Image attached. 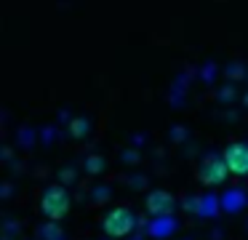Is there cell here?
Masks as SVG:
<instances>
[{
  "mask_svg": "<svg viewBox=\"0 0 248 240\" xmlns=\"http://www.w3.org/2000/svg\"><path fill=\"white\" fill-rule=\"evenodd\" d=\"M70 206H72V197H70V190L67 184H51L43 190V197H40V211L48 222H62V219L70 213Z\"/></svg>",
  "mask_w": 248,
  "mask_h": 240,
  "instance_id": "cell-1",
  "label": "cell"
},
{
  "mask_svg": "<svg viewBox=\"0 0 248 240\" xmlns=\"http://www.w3.org/2000/svg\"><path fill=\"white\" fill-rule=\"evenodd\" d=\"M38 235H40L43 240H62V227H59V222L43 224V227L38 229Z\"/></svg>",
  "mask_w": 248,
  "mask_h": 240,
  "instance_id": "cell-9",
  "label": "cell"
},
{
  "mask_svg": "<svg viewBox=\"0 0 248 240\" xmlns=\"http://www.w3.org/2000/svg\"><path fill=\"white\" fill-rule=\"evenodd\" d=\"M102 171H104V158L102 155H88L86 158V174L96 176V174H102Z\"/></svg>",
  "mask_w": 248,
  "mask_h": 240,
  "instance_id": "cell-11",
  "label": "cell"
},
{
  "mask_svg": "<svg viewBox=\"0 0 248 240\" xmlns=\"http://www.w3.org/2000/svg\"><path fill=\"white\" fill-rule=\"evenodd\" d=\"M248 206V192L243 187H230L227 192H221V211L224 213H240Z\"/></svg>",
  "mask_w": 248,
  "mask_h": 240,
  "instance_id": "cell-6",
  "label": "cell"
},
{
  "mask_svg": "<svg viewBox=\"0 0 248 240\" xmlns=\"http://www.w3.org/2000/svg\"><path fill=\"white\" fill-rule=\"evenodd\" d=\"M75 171H72V168H62V174H59V181H62V184H70V181H75Z\"/></svg>",
  "mask_w": 248,
  "mask_h": 240,
  "instance_id": "cell-12",
  "label": "cell"
},
{
  "mask_svg": "<svg viewBox=\"0 0 248 240\" xmlns=\"http://www.w3.org/2000/svg\"><path fill=\"white\" fill-rule=\"evenodd\" d=\"M230 174L235 176H248V142H230L221 152Z\"/></svg>",
  "mask_w": 248,
  "mask_h": 240,
  "instance_id": "cell-4",
  "label": "cell"
},
{
  "mask_svg": "<svg viewBox=\"0 0 248 240\" xmlns=\"http://www.w3.org/2000/svg\"><path fill=\"white\" fill-rule=\"evenodd\" d=\"M179 229V222L173 216H152V222L147 224V235L155 240H168Z\"/></svg>",
  "mask_w": 248,
  "mask_h": 240,
  "instance_id": "cell-7",
  "label": "cell"
},
{
  "mask_svg": "<svg viewBox=\"0 0 248 240\" xmlns=\"http://www.w3.org/2000/svg\"><path fill=\"white\" fill-rule=\"evenodd\" d=\"M198 213L200 219H216L221 213V197H216L214 192H203L198 197Z\"/></svg>",
  "mask_w": 248,
  "mask_h": 240,
  "instance_id": "cell-8",
  "label": "cell"
},
{
  "mask_svg": "<svg viewBox=\"0 0 248 240\" xmlns=\"http://www.w3.org/2000/svg\"><path fill=\"white\" fill-rule=\"evenodd\" d=\"M93 192H96V195H93V200H96V203H102V200H107V197H109V187H96Z\"/></svg>",
  "mask_w": 248,
  "mask_h": 240,
  "instance_id": "cell-13",
  "label": "cell"
},
{
  "mask_svg": "<svg viewBox=\"0 0 248 240\" xmlns=\"http://www.w3.org/2000/svg\"><path fill=\"white\" fill-rule=\"evenodd\" d=\"M227 176H230V168H227V163H224L221 155H208V158L200 163V168H198V179L203 181L205 187L224 184Z\"/></svg>",
  "mask_w": 248,
  "mask_h": 240,
  "instance_id": "cell-3",
  "label": "cell"
},
{
  "mask_svg": "<svg viewBox=\"0 0 248 240\" xmlns=\"http://www.w3.org/2000/svg\"><path fill=\"white\" fill-rule=\"evenodd\" d=\"M88 131H91V126H88L86 117H75V120L70 123V133H72L75 139H86Z\"/></svg>",
  "mask_w": 248,
  "mask_h": 240,
  "instance_id": "cell-10",
  "label": "cell"
},
{
  "mask_svg": "<svg viewBox=\"0 0 248 240\" xmlns=\"http://www.w3.org/2000/svg\"><path fill=\"white\" fill-rule=\"evenodd\" d=\"M147 213L150 216H173V208H176V197L168 190H152L144 200Z\"/></svg>",
  "mask_w": 248,
  "mask_h": 240,
  "instance_id": "cell-5",
  "label": "cell"
},
{
  "mask_svg": "<svg viewBox=\"0 0 248 240\" xmlns=\"http://www.w3.org/2000/svg\"><path fill=\"white\" fill-rule=\"evenodd\" d=\"M102 229H104V235L112 238V240L128 238V235H134V229H136V213L131 211V208H125V206L112 208V211L104 213Z\"/></svg>",
  "mask_w": 248,
  "mask_h": 240,
  "instance_id": "cell-2",
  "label": "cell"
}]
</instances>
